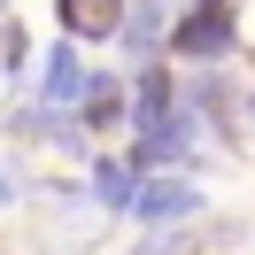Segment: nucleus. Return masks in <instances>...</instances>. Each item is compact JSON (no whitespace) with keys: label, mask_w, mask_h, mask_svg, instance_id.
<instances>
[{"label":"nucleus","mask_w":255,"mask_h":255,"mask_svg":"<svg viewBox=\"0 0 255 255\" xmlns=\"http://www.w3.org/2000/svg\"><path fill=\"white\" fill-rule=\"evenodd\" d=\"M232 54H248L240 0H178L170 8V62L178 70H232Z\"/></svg>","instance_id":"f257e3e1"},{"label":"nucleus","mask_w":255,"mask_h":255,"mask_svg":"<svg viewBox=\"0 0 255 255\" xmlns=\"http://www.w3.org/2000/svg\"><path fill=\"white\" fill-rule=\"evenodd\" d=\"M201 217H209L201 178H186V170H155V178H139V193H131V217H124V224H139V232H170V224H201Z\"/></svg>","instance_id":"f03ea898"},{"label":"nucleus","mask_w":255,"mask_h":255,"mask_svg":"<svg viewBox=\"0 0 255 255\" xmlns=\"http://www.w3.org/2000/svg\"><path fill=\"white\" fill-rule=\"evenodd\" d=\"M124 155H131L139 178H155V170H193V162H201V116L178 109L170 124H155V131H124Z\"/></svg>","instance_id":"7ed1b4c3"},{"label":"nucleus","mask_w":255,"mask_h":255,"mask_svg":"<svg viewBox=\"0 0 255 255\" xmlns=\"http://www.w3.org/2000/svg\"><path fill=\"white\" fill-rule=\"evenodd\" d=\"M186 109L201 116V131H217L224 147L248 139V93L232 85V70H186Z\"/></svg>","instance_id":"20e7f679"},{"label":"nucleus","mask_w":255,"mask_h":255,"mask_svg":"<svg viewBox=\"0 0 255 255\" xmlns=\"http://www.w3.org/2000/svg\"><path fill=\"white\" fill-rule=\"evenodd\" d=\"M124 101H131V124H124V131H155V124H170V116L186 109V70H178L170 54H162V62H139Z\"/></svg>","instance_id":"39448f33"},{"label":"nucleus","mask_w":255,"mask_h":255,"mask_svg":"<svg viewBox=\"0 0 255 255\" xmlns=\"http://www.w3.org/2000/svg\"><path fill=\"white\" fill-rule=\"evenodd\" d=\"M93 93V62H85L78 39H54L47 54H39V101L47 109H78V101Z\"/></svg>","instance_id":"423d86ee"},{"label":"nucleus","mask_w":255,"mask_h":255,"mask_svg":"<svg viewBox=\"0 0 255 255\" xmlns=\"http://www.w3.org/2000/svg\"><path fill=\"white\" fill-rule=\"evenodd\" d=\"M116 54H124L131 70L162 62V54H170V0H131V8H124V31H116Z\"/></svg>","instance_id":"0eeeda50"},{"label":"nucleus","mask_w":255,"mask_h":255,"mask_svg":"<svg viewBox=\"0 0 255 255\" xmlns=\"http://www.w3.org/2000/svg\"><path fill=\"white\" fill-rule=\"evenodd\" d=\"M85 201L101 209V217H131V193H139V170H131V155H85Z\"/></svg>","instance_id":"6e6552de"},{"label":"nucleus","mask_w":255,"mask_h":255,"mask_svg":"<svg viewBox=\"0 0 255 255\" xmlns=\"http://www.w3.org/2000/svg\"><path fill=\"white\" fill-rule=\"evenodd\" d=\"M131 0H54V31L78 39V47H116Z\"/></svg>","instance_id":"1a4fd4ad"},{"label":"nucleus","mask_w":255,"mask_h":255,"mask_svg":"<svg viewBox=\"0 0 255 255\" xmlns=\"http://www.w3.org/2000/svg\"><path fill=\"white\" fill-rule=\"evenodd\" d=\"M131 78H124V70H93V93H85L78 101V124L85 131H93V139H109V131H124L131 124Z\"/></svg>","instance_id":"9d476101"},{"label":"nucleus","mask_w":255,"mask_h":255,"mask_svg":"<svg viewBox=\"0 0 255 255\" xmlns=\"http://www.w3.org/2000/svg\"><path fill=\"white\" fill-rule=\"evenodd\" d=\"M0 124H8V139H23V147H47V131H54V109L47 101H8V109H0Z\"/></svg>","instance_id":"9b49d317"},{"label":"nucleus","mask_w":255,"mask_h":255,"mask_svg":"<svg viewBox=\"0 0 255 255\" xmlns=\"http://www.w3.org/2000/svg\"><path fill=\"white\" fill-rule=\"evenodd\" d=\"M0 78L8 85L31 78V31H23V16H0Z\"/></svg>","instance_id":"f8f14e48"},{"label":"nucleus","mask_w":255,"mask_h":255,"mask_svg":"<svg viewBox=\"0 0 255 255\" xmlns=\"http://www.w3.org/2000/svg\"><path fill=\"white\" fill-rule=\"evenodd\" d=\"M124 255H201V232H193V224H170V232H139V248H124Z\"/></svg>","instance_id":"ddd939ff"},{"label":"nucleus","mask_w":255,"mask_h":255,"mask_svg":"<svg viewBox=\"0 0 255 255\" xmlns=\"http://www.w3.org/2000/svg\"><path fill=\"white\" fill-rule=\"evenodd\" d=\"M23 201V170H0V209H16Z\"/></svg>","instance_id":"4468645a"},{"label":"nucleus","mask_w":255,"mask_h":255,"mask_svg":"<svg viewBox=\"0 0 255 255\" xmlns=\"http://www.w3.org/2000/svg\"><path fill=\"white\" fill-rule=\"evenodd\" d=\"M248 139H255V85H248Z\"/></svg>","instance_id":"2eb2a0df"},{"label":"nucleus","mask_w":255,"mask_h":255,"mask_svg":"<svg viewBox=\"0 0 255 255\" xmlns=\"http://www.w3.org/2000/svg\"><path fill=\"white\" fill-rule=\"evenodd\" d=\"M248 62H255V39H248Z\"/></svg>","instance_id":"dca6fc26"}]
</instances>
